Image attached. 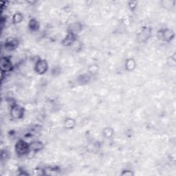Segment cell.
Segmentation results:
<instances>
[{
    "instance_id": "52a82bcc",
    "label": "cell",
    "mask_w": 176,
    "mask_h": 176,
    "mask_svg": "<svg viewBox=\"0 0 176 176\" xmlns=\"http://www.w3.org/2000/svg\"><path fill=\"white\" fill-rule=\"evenodd\" d=\"M75 40V35L73 33H70L67 35V37L65 38V39L63 41V44L64 45H70L72 44H73V42Z\"/></svg>"
},
{
    "instance_id": "7c38bea8",
    "label": "cell",
    "mask_w": 176,
    "mask_h": 176,
    "mask_svg": "<svg viewBox=\"0 0 176 176\" xmlns=\"http://www.w3.org/2000/svg\"><path fill=\"white\" fill-rule=\"evenodd\" d=\"M22 19H23V16L20 13L15 14L13 17V21L15 23L20 22Z\"/></svg>"
},
{
    "instance_id": "6da1fadb",
    "label": "cell",
    "mask_w": 176,
    "mask_h": 176,
    "mask_svg": "<svg viewBox=\"0 0 176 176\" xmlns=\"http://www.w3.org/2000/svg\"><path fill=\"white\" fill-rule=\"evenodd\" d=\"M15 151L16 153L19 155H24L28 154L30 149V145H28L26 142L23 140L19 141L15 145Z\"/></svg>"
},
{
    "instance_id": "5b68a950",
    "label": "cell",
    "mask_w": 176,
    "mask_h": 176,
    "mask_svg": "<svg viewBox=\"0 0 176 176\" xmlns=\"http://www.w3.org/2000/svg\"><path fill=\"white\" fill-rule=\"evenodd\" d=\"M151 35V28H143L142 31L138 35V39L141 42H145L150 37Z\"/></svg>"
},
{
    "instance_id": "3957f363",
    "label": "cell",
    "mask_w": 176,
    "mask_h": 176,
    "mask_svg": "<svg viewBox=\"0 0 176 176\" xmlns=\"http://www.w3.org/2000/svg\"><path fill=\"white\" fill-rule=\"evenodd\" d=\"M48 63L45 60H39L35 65V71L38 74H43L48 70Z\"/></svg>"
},
{
    "instance_id": "8fae6325",
    "label": "cell",
    "mask_w": 176,
    "mask_h": 176,
    "mask_svg": "<svg viewBox=\"0 0 176 176\" xmlns=\"http://www.w3.org/2000/svg\"><path fill=\"white\" fill-rule=\"evenodd\" d=\"M29 27L32 30H37L39 28V22L36 21L35 19H32L29 23Z\"/></svg>"
},
{
    "instance_id": "ba28073f",
    "label": "cell",
    "mask_w": 176,
    "mask_h": 176,
    "mask_svg": "<svg viewBox=\"0 0 176 176\" xmlns=\"http://www.w3.org/2000/svg\"><path fill=\"white\" fill-rule=\"evenodd\" d=\"M43 148V144L41 142L39 141H35L32 142L30 145V151H38L39 150Z\"/></svg>"
},
{
    "instance_id": "8992f818",
    "label": "cell",
    "mask_w": 176,
    "mask_h": 176,
    "mask_svg": "<svg viewBox=\"0 0 176 176\" xmlns=\"http://www.w3.org/2000/svg\"><path fill=\"white\" fill-rule=\"evenodd\" d=\"M12 63L8 58L4 57L1 61V70L2 72H9L11 70Z\"/></svg>"
},
{
    "instance_id": "7a4b0ae2",
    "label": "cell",
    "mask_w": 176,
    "mask_h": 176,
    "mask_svg": "<svg viewBox=\"0 0 176 176\" xmlns=\"http://www.w3.org/2000/svg\"><path fill=\"white\" fill-rule=\"evenodd\" d=\"M175 34L173 30H169V29H165V30H160L158 32V37L160 39L165 41H169L173 39L174 37Z\"/></svg>"
},
{
    "instance_id": "30bf717a",
    "label": "cell",
    "mask_w": 176,
    "mask_h": 176,
    "mask_svg": "<svg viewBox=\"0 0 176 176\" xmlns=\"http://www.w3.org/2000/svg\"><path fill=\"white\" fill-rule=\"evenodd\" d=\"M126 69L128 70L129 71H132L136 67V63L135 61L132 58H130L126 61Z\"/></svg>"
},
{
    "instance_id": "277c9868",
    "label": "cell",
    "mask_w": 176,
    "mask_h": 176,
    "mask_svg": "<svg viewBox=\"0 0 176 176\" xmlns=\"http://www.w3.org/2000/svg\"><path fill=\"white\" fill-rule=\"evenodd\" d=\"M11 114L14 118L16 119L21 118L23 115H24V109L20 106L15 105L14 106H12V107Z\"/></svg>"
},
{
    "instance_id": "9c48e42d",
    "label": "cell",
    "mask_w": 176,
    "mask_h": 176,
    "mask_svg": "<svg viewBox=\"0 0 176 176\" xmlns=\"http://www.w3.org/2000/svg\"><path fill=\"white\" fill-rule=\"evenodd\" d=\"M17 45H18V42L17 40L11 39V41H8L6 42L5 47L10 50H14L15 48H17Z\"/></svg>"
}]
</instances>
